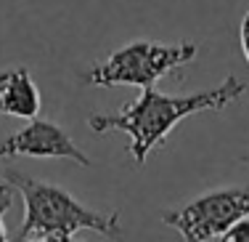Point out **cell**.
I'll list each match as a JSON object with an SVG mask.
<instances>
[{
    "label": "cell",
    "instance_id": "cell-1",
    "mask_svg": "<svg viewBox=\"0 0 249 242\" xmlns=\"http://www.w3.org/2000/svg\"><path fill=\"white\" fill-rule=\"evenodd\" d=\"M247 85L239 78H225L217 88L196 91L188 96H164L154 85L141 88L138 99L117 112H96L88 117L93 133H111L120 131L130 139V157L135 165H143L149 152L162 144L170 131L188 115L196 112H223L239 96H244Z\"/></svg>",
    "mask_w": 249,
    "mask_h": 242
},
{
    "label": "cell",
    "instance_id": "cell-2",
    "mask_svg": "<svg viewBox=\"0 0 249 242\" xmlns=\"http://www.w3.org/2000/svg\"><path fill=\"white\" fill-rule=\"evenodd\" d=\"M3 176L24 200V223L19 229V240L69 242L82 229L98 232L104 237H117L122 232L120 210H93L67 189L37 181L14 168H8Z\"/></svg>",
    "mask_w": 249,
    "mask_h": 242
},
{
    "label": "cell",
    "instance_id": "cell-3",
    "mask_svg": "<svg viewBox=\"0 0 249 242\" xmlns=\"http://www.w3.org/2000/svg\"><path fill=\"white\" fill-rule=\"evenodd\" d=\"M199 54V45L194 40H180V43H154V40H135L114 54H109L104 61L93 64L85 69L82 82L96 88L111 85H135L146 88L154 85L159 78L170 75L173 69L194 61Z\"/></svg>",
    "mask_w": 249,
    "mask_h": 242
},
{
    "label": "cell",
    "instance_id": "cell-4",
    "mask_svg": "<svg viewBox=\"0 0 249 242\" xmlns=\"http://www.w3.org/2000/svg\"><path fill=\"white\" fill-rule=\"evenodd\" d=\"M244 216H249V189L223 186L199 194L183 208L164 210V223L173 226L183 240L207 242L223 240V234Z\"/></svg>",
    "mask_w": 249,
    "mask_h": 242
},
{
    "label": "cell",
    "instance_id": "cell-5",
    "mask_svg": "<svg viewBox=\"0 0 249 242\" xmlns=\"http://www.w3.org/2000/svg\"><path fill=\"white\" fill-rule=\"evenodd\" d=\"M8 157H40V160L61 157V160H72L85 168L90 165V157L69 139V133L43 117H32L29 125L11 133L0 144V160H8Z\"/></svg>",
    "mask_w": 249,
    "mask_h": 242
},
{
    "label": "cell",
    "instance_id": "cell-6",
    "mask_svg": "<svg viewBox=\"0 0 249 242\" xmlns=\"http://www.w3.org/2000/svg\"><path fill=\"white\" fill-rule=\"evenodd\" d=\"M43 99L27 67H5L0 69V115L11 117H32L40 115Z\"/></svg>",
    "mask_w": 249,
    "mask_h": 242
},
{
    "label": "cell",
    "instance_id": "cell-7",
    "mask_svg": "<svg viewBox=\"0 0 249 242\" xmlns=\"http://www.w3.org/2000/svg\"><path fill=\"white\" fill-rule=\"evenodd\" d=\"M225 242H249V216H244L241 221H236L228 232L223 234Z\"/></svg>",
    "mask_w": 249,
    "mask_h": 242
},
{
    "label": "cell",
    "instance_id": "cell-8",
    "mask_svg": "<svg viewBox=\"0 0 249 242\" xmlns=\"http://www.w3.org/2000/svg\"><path fill=\"white\" fill-rule=\"evenodd\" d=\"M11 202H14V186L5 181V186H0V213H5L11 208Z\"/></svg>",
    "mask_w": 249,
    "mask_h": 242
},
{
    "label": "cell",
    "instance_id": "cell-9",
    "mask_svg": "<svg viewBox=\"0 0 249 242\" xmlns=\"http://www.w3.org/2000/svg\"><path fill=\"white\" fill-rule=\"evenodd\" d=\"M241 51H244V59L249 64V11L244 14V19H241Z\"/></svg>",
    "mask_w": 249,
    "mask_h": 242
},
{
    "label": "cell",
    "instance_id": "cell-10",
    "mask_svg": "<svg viewBox=\"0 0 249 242\" xmlns=\"http://www.w3.org/2000/svg\"><path fill=\"white\" fill-rule=\"evenodd\" d=\"M3 240H8V229H5V223H3V213H0V242Z\"/></svg>",
    "mask_w": 249,
    "mask_h": 242
},
{
    "label": "cell",
    "instance_id": "cell-11",
    "mask_svg": "<svg viewBox=\"0 0 249 242\" xmlns=\"http://www.w3.org/2000/svg\"><path fill=\"white\" fill-rule=\"evenodd\" d=\"M241 162H249V155H244V157H241Z\"/></svg>",
    "mask_w": 249,
    "mask_h": 242
}]
</instances>
